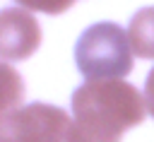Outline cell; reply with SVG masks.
<instances>
[{"label":"cell","mask_w":154,"mask_h":142,"mask_svg":"<svg viewBox=\"0 0 154 142\" xmlns=\"http://www.w3.org/2000/svg\"><path fill=\"white\" fill-rule=\"evenodd\" d=\"M75 120L67 142H120L123 132L147 116V99L125 79H87L72 94Z\"/></svg>","instance_id":"obj_1"},{"label":"cell","mask_w":154,"mask_h":142,"mask_svg":"<svg viewBox=\"0 0 154 142\" xmlns=\"http://www.w3.org/2000/svg\"><path fill=\"white\" fill-rule=\"evenodd\" d=\"M75 63L87 79L125 77L132 70V43L128 31L113 22L91 24L77 39Z\"/></svg>","instance_id":"obj_2"},{"label":"cell","mask_w":154,"mask_h":142,"mask_svg":"<svg viewBox=\"0 0 154 142\" xmlns=\"http://www.w3.org/2000/svg\"><path fill=\"white\" fill-rule=\"evenodd\" d=\"M70 116L51 103L17 106L0 116V142H67Z\"/></svg>","instance_id":"obj_3"},{"label":"cell","mask_w":154,"mask_h":142,"mask_svg":"<svg viewBox=\"0 0 154 142\" xmlns=\"http://www.w3.org/2000/svg\"><path fill=\"white\" fill-rule=\"evenodd\" d=\"M41 46V26L36 17L24 7L0 10V58L26 60Z\"/></svg>","instance_id":"obj_4"},{"label":"cell","mask_w":154,"mask_h":142,"mask_svg":"<svg viewBox=\"0 0 154 142\" xmlns=\"http://www.w3.org/2000/svg\"><path fill=\"white\" fill-rule=\"evenodd\" d=\"M132 53L140 58H154V7H142L128 24Z\"/></svg>","instance_id":"obj_5"},{"label":"cell","mask_w":154,"mask_h":142,"mask_svg":"<svg viewBox=\"0 0 154 142\" xmlns=\"http://www.w3.org/2000/svg\"><path fill=\"white\" fill-rule=\"evenodd\" d=\"M24 94L26 91H24L22 75L12 65L0 60V116L12 111V108H17V106H22Z\"/></svg>","instance_id":"obj_6"},{"label":"cell","mask_w":154,"mask_h":142,"mask_svg":"<svg viewBox=\"0 0 154 142\" xmlns=\"http://www.w3.org/2000/svg\"><path fill=\"white\" fill-rule=\"evenodd\" d=\"M17 2L26 10H36L43 14H60V12L70 10L75 0H17Z\"/></svg>","instance_id":"obj_7"},{"label":"cell","mask_w":154,"mask_h":142,"mask_svg":"<svg viewBox=\"0 0 154 142\" xmlns=\"http://www.w3.org/2000/svg\"><path fill=\"white\" fill-rule=\"evenodd\" d=\"M144 99H147V108H149V113L154 116V70L147 75V82H144Z\"/></svg>","instance_id":"obj_8"}]
</instances>
